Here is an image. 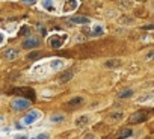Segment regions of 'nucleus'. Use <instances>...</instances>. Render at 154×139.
Segmentation results:
<instances>
[{
    "label": "nucleus",
    "instance_id": "nucleus-1",
    "mask_svg": "<svg viewBox=\"0 0 154 139\" xmlns=\"http://www.w3.org/2000/svg\"><path fill=\"white\" fill-rule=\"evenodd\" d=\"M147 120H148V113L145 110H138V112L131 113L128 117V123L130 124H141V123H144Z\"/></svg>",
    "mask_w": 154,
    "mask_h": 139
},
{
    "label": "nucleus",
    "instance_id": "nucleus-2",
    "mask_svg": "<svg viewBox=\"0 0 154 139\" xmlns=\"http://www.w3.org/2000/svg\"><path fill=\"white\" fill-rule=\"evenodd\" d=\"M12 92L21 95V98H30V100L35 98V91L30 88H15V89H12Z\"/></svg>",
    "mask_w": 154,
    "mask_h": 139
},
{
    "label": "nucleus",
    "instance_id": "nucleus-3",
    "mask_svg": "<svg viewBox=\"0 0 154 139\" xmlns=\"http://www.w3.org/2000/svg\"><path fill=\"white\" fill-rule=\"evenodd\" d=\"M65 36L63 33L62 35H53L52 38H50V41H49V44H50V47L52 49H60L62 45H63V42H65Z\"/></svg>",
    "mask_w": 154,
    "mask_h": 139
},
{
    "label": "nucleus",
    "instance_id": "nucleus-4",
    "mask_svg": "<svg viewBox=\"0 0 154 139\" xmlns=\"http://www.w3.org/2000/svg\"><path fill=\"white\" fill-rule=\"evenodd\" d=\"M79 8V0H65L63 6H62V12L68 14V12H74Z\"/></svg>",
    "mask_w": 154,
    "mask_h": 139
},
{
    "label": "nucleus",
    "instance_id": "nucleus-5",
    "mask_svg": "<svg viewBox=\"0 0 154 139\" xmlns=\"http://www.w3.org/2000/svg\"><path fill=\"white\" fill-rule=\"evenodd\" d=\"M29 104H30V101H29V100H24V98H15V100L11 103L12 109H15V110L26 109V107H29Z\"/></svg>",
    "mask_w": 154,
    "mask_h": 139
},
{
    "label": "nucleus",
    "instance_id": "nucleus-6",
    "mask_svg": "<svg viewBox=\"0 0 154 139\" xmlns=\"http://www.w3.org/2000/svg\"><path fill=\"white\" fill-rule=\"evenodd\" d=\"M85 103V98L83 97H73V98H70L67 103H65V107H70V109H76V107H79V106H82Z\"/></svg>",
    "mask_w": 154,
    "mask_h": 139
},
{
    "label": "nucleus",
    "instance_id": "nucleus-7",
    "mask_svg": "<svg viewBox=\"0 0 154 139\" xmlns=\"http://www.w3.org/2000/svg\"><path fill=\"white\" fill-rule=\"evenodd\" d=\"M41 117V113L38 112V110H32V112H29L26 117L23 118V123L26 124V126H29V124H32V123H35L38 118Z\"/></svg>",
    "mask_w": 154,
    "mask_h": 139
},
{
    "label": "nucleus",
    "instance_id": "nucleus-8",
    "mask_svg": "<svg viewBox=\"0 0 154 139\" xmlns=\"http://www.w3.org/2000/svg\"><path fill=\"white\" fill-rule=\"evenodd\" d=\"M21 45H23V49H35V47H38V45H39V39L38 38H27V39H24L23 41V44H21Z\"/></svg>",
    "mask_w": 154,
    "mask_h": 139
},
{
    "label": "nucleus",
    "instance_id": "nucleus-9",
    "mask_svg": "<svg viewBox=\"0 0 154 139\" xmlns=\"http://www.w3.org/2000/svg\"><path fill=\"white\" fill-rule=\"evenodd\" d=\"M131 135H133V130H131L130 127H125V129H121V130H118V133H116V138H118V139H127V138H130Z\"/></svg>",
    "mask_w": 154,
    "mask_h": 139
},
{
    "label": "nucleus",
    "instance_id": "nucleus-10",
    "mask_svg": "<svg viewBox=\"0 0 154 139\" xmlns=\"http://www.w3.org/2000/svg\"><path fill=\"white\" fill-rule=\"evenodd\" d=\"M70 23L71 24H88V23H91V18H88V17H73V18H70Z\"/></svg>",
    "mask_w": 154,
    "mask_h": 139
},
{
    "label": "nucleus",
    "instance_id": "nucleus-11",
    "mask_svg": "<svg viewBox=\"0 0 154 139\" xmlns=\"http://www.w3.org/2000/svg\"><path fill=\"white\" fill-rule=\"evenodd\" d=\"M88 123H89V117H88V115H80V117H77L74 120L76 127H85Z\"/></svg>",
    "mask_w": 154,
    "mask_h": 139
},
{
    "label": "nucleus",
    "instance_id": "nucleus-12",
    "mask_svg": "<svg viewBox=\"0 0 154 139\" xmlns=\"http://www.w3.org/2000/svg\"><path fill=\"white\" fill-rule=\"evenodd\" d=\"M42 8L46 9V11H49V12H53L55 9H56V3H55V0H42Z\"/></svg>",
    "mask_w": 154,
    "mask_h": 139
},
{
    "label": "nucleus",
    "instance_id": "nucleus-13",
    "mask_svg": "<svg viewBox=\"0 0 154 139\" xmlns=\"http://www.w3.org/2000/svg\"><path fill=\"white\" fill-rule=\"evenodd\" d=\"M3 56H5L8 61H14V59L18 58V50H15V49H8V50L3 53Z\"/></svg>",
    "mask_w": 154,
    "mask_h": 139
},
{
    "label": "nucleus",
    "instance_id": "nucleus-14",
    "mask_svg": "<svg viewBox=\"0 0 154 139\" xmlns=\"http://www.w3.org/2000/svg\"><path fill=\"white\" fill-rule=\"evenodd\" d=\"M89 35H91V36H101V35H104V29H103V26H100V24L92 26V30L89 32Z\"/></svg>",
    "mask_w": 154,
    "mask_h": 139
},
{
    "label": "nucleus",
    "instance_id": "nucleus-15",
    "mask_svg": "<svg viewBox=\"0 0 154 139\" xmlns=\"http://www.w3.org/2000/svg\"><path fill=\"white\" fill-rule=\"evenodd\" d=\"M121 65V61L119 59H109L104 62V67L106 68H118Z\"/></svg>",
    "mask_w": 154,
    "mask_h": 139
},
{
    "label": "nucleus",
    "instance_id": "nucleus-16",
    "mask_svg": "<svg viewBox=\"0 0 154 139\" xmlns=\"http://www.w3.org/2000/svg\"><path fill=\"white\" fill-rule=\"evenodd\" d=\"M122 112H113V113H111L109 115V121L111 123H118V121H121L122 120Z\"/></svg>",
    "mask_w": 154,
    "mask_h": 139
},
{
    "label": "nucleus",
    "instance_id": "nucleus-17",
    "mask_svg": "<svg viewBox=\"0 0 154 139\" xmlns=\"http://www.w3.org/2000/svg\"><path fill=\"white\" fill-rule=\"evenodd\" d=\"M73 71H65V73H62L60 76H59V80L60 82H68V80H71L73 79Z\"/></svg>",
    "mask_w": 154,
    "mask_h": 139
},
{
    "label": "nucleus",
    "instance_id": "nucleus-18",
    "mask_svg": "<svg viewBox=\"0 0 154 139\" xmlns=\"http://www.w3.org/2000/svg\"><path fill=\"white\" fill-rule=\"evenodd\" d=\"M52 123H62L65 120V115L63 113H57V115H52Z\"/></svg>",
    "mask_w": 154,
    "mask_h": 139
},
{
    "label": "nucleus",
    "instance_id": "nucleus-19",
    "mask_svg": "<svg viewBox=\"0 0 154 139\" xmlns=\"http://www.w3.org/2000/svg\"><path fill=\"white\" fill-rule=\"evenodd\" d=\"M133 95V91L131 89H127V91H122L118 94V98H127V97H131Z\"/></svg>",
    "mask_w": 154,
    "mask_h": 139
},
{
    "label": "nucleus",
    "instance_id": "nucleus-20",
    "mask_svg": "<svg viewBox=\"0 0 154 139\" xmlns=\"http://www.w3.org/2000/svg\"><path fill=\"white\" fill-rule=\"evenodd\" d=\"M41 58V53L39 52H30L29 55H27V59L29 61H36V59H39Z\"/></svg>",
    "mask_w": 154,
    "mask_h": 139
},
{
    "label": "nucleus",
    "instance_id": "nucleus-21",
    "mask_svg": "<svg viewBox=\"0 0 154 139\" xmlns=\"http://www.w3.org/2000/svg\"><path fill=\"white\" fill-rule=\"evenodd\" d=\"M144 59H145V61H151V59H154V49H151V50H148V52L145 53V56H144Z\"/></svg>",
    "mask_w": 154,
    "mask_h": 139
},
{
    "label": "nucleus",
    "instance_id": "nucleus-22",
    "mask_svg": "<svg viewBox=\"0 0 154 139\" xmlns=\"http://www.w3.org/2000/svg\"><path fill=\"white\" fill-rule=\"evenodd\" d=\"M52 62H53V64H52V67H53V70H56V68H59V67H60V65L63 64V61H60V59H59V61H52Z\"/></svg>",
    "mask_w": 154,
    "mask_h": 139
},
{
    "label": "nucleus",
    "instance_id": "nucleus-23",
    "mask_svg": "<svg viewBox=\"0 0 154 139\" xmlns=\"http://www.w3.org/2000/svg\"><path fill=\"white\" fill-rule=\"evenodd\" d=\"M20 33H21V35H29V33H30V29H29L27 26H23V27H21V30H20Z\"/></svg>",
    "mask_w": 154,
    "mask_h": 139
},
{
    "label": "nucleus",
    "instance_id": "nucleus-24",
    "mask_svg": "<svg viewBox=\"0 0 154 139\" xmlns=\"http://www.w3.org/2000/svg\"><path fill=\"white\" fill-rule=\"evenodd\" d=\"M118 21H119V23H128V24H130V23L133 21V20H131L130 17H124V18H119Z\"/></svg>",
    "mask_w": 154,
    "mask_h": 139
},
{
    "label": "nucleus",
    "instance_id": "nucleus-25",
    "mask_svg": "<svg viewBox=\"0 0 154 139\" xmlns=\"http://www.w3.org/2000/svg\"><path fill=\"white\" fill-rule=\"evenodd\" d=\"M38 139H50V135H49V133H39V135H38Z\"/></svg>",
    "mask_w": 154,
    "mask_h": 139
},
{
    "label": "nucleus",
    "instance_id": "nucleus-26",
    "mask_svg": "<svg viewBox=\"0 0 154 139\" xmlns=\"http://www.w3.org/2000/svg\"><path fill=\"white\" fill-rule=\"evenodd\" d=\"M144 29H147V30H153V29H154V24H147V26H144Z\"/></svg>",
    "mask_w": 154,
    "mask_h": 139
},
{
    "label": "nucleus",
    "instance_id": "nucleus-27",
    "mask_svg": "<svg viewBox=\"0 0 154 139\" xmlns=\"http://www.w3.org/2000/svg\"><path fill=\"white\" fill-rule=\"evenodd\" d=\"M15 139H27V136H26V135H17Z\"/></svg>",
    "mask_w": 154,
    "mask_h": 139
},
{
    "label": "nucleus",
    "instance_id": "nucleus-28",
    "mask_svg": "<svg viewBox=\"0 0 154 139\" xmlns=\"http://www.w3.org/2000/svg\"><path fill=\"white\" fill-rule=\"evenodd\" d=\"M24 3H27V5H32V3H35V0H23Z\"/></svg>",
    "mask_w": 154,
    "mask_h": 139
},
{
    "label": "nucleus",
    "instance_id": "nucleus-29",
    "mask_svg": "<svg viewBox=\"0 0 154 139\" xmlns=\"http://www.w3.org/2000/svg\"><path fill=\"white\" fill-rule=\"evenodd\" d=\"M83 139H95V138H94V135H86Z\"/></svg>",
    "mask_w": 154,
    "mask_h": 139
},
{
    "label": "nucleus",
    "instance_id": "nucleus-30",
    "mask_svg": "<svg viewBox=\"0 0 154 139\" xmlns=\"http://www.w3.org/2000/svg\"><path fill=\"white\" fill-rule=\"evenodd\" d=\"M2 42H3V35L0 33V44H2Z\"/></svg>",
    "mask_w": 154,
    "mask_h": 139
},
{
    "label": "nucleus",
    "instance_id": "nucleus-31",
    "mask_svg": "<svg viewBox=\"0 0 154 139\" xmlns=\"http://www.w3.org/2000/svg\"><path fill=\"white\" fill-rule=\"evenodd\" d=\"M136 2H141V3H144V2H147V0H136Z\"/></svg>",
    "mask_w": 154,
    "mask_h": 139
},
{
    "label": "nucleus",
    "instance_id": "nucleus-32",
    "mask_svg": "<svg viewBox=\"0 0 154 139\" xmlns=\"http://www.w3.org/2000/svg\"><path fill=\"white\" fill-rule=\"evenodd\" d=\"M32 139H38V138H32Z\"/></svg>",
    "mask_w": 154,
    "mask_h": 139
}]
</instances>
